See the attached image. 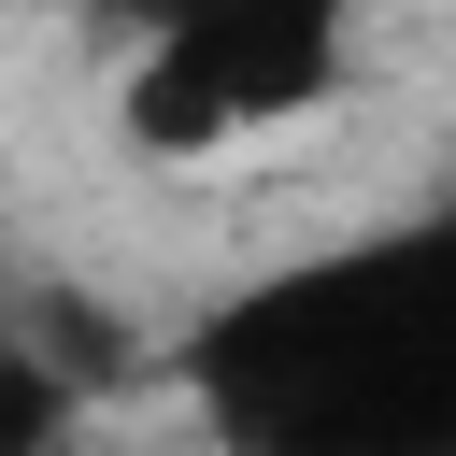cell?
Segmentation results:
<instances>
[{
  "mask_svg": "<svg viewBox=\"0 0 456 456\" xmlns=\"http://www.w3.org/2000/svg\"><path fill=\"white\" fill-rule=\"evenodd\" d=\"M86 14H114V28H128V43H142V28H171V14H185V0H86Z\"/></svg>",
  "mask_w": 456,
  "mask_h": 456,
  "instance_id": "obj_4",
  "label": "cell"
},
{
  "mask_svg": "<svg viewBox=\"0 0 456 456\" xmlns=\"http://www.w3.org/2000/svg\"><path fill=\"white\" fill-rule=\"evenodd\" d=\"M356 71V14L342 0H185L171 28H142L114 57V142L157 171H200L228 142H271L299 114H328Z\"/></svg>",
  "mask_w": 456,
  "mask_h": 456,
  "instance_id": "obj_2",
  "label": "cell"
},
{
  "mask_svg": "<svg viewBox=\"0 0 456 456\" xmlns=\"http://www.w3.org/2000/svg\"><path fill=\"white\" fill-rule=\"evenodd\" d=\"M242 456H456V214L256 285L200 342Z\"/></svg>",
  "mask_w": 456,
  "mask_h": 456,
  "instance_id": "obj_1",
  "label": "cell"
},
{
  "mask_svg": "<svg viewBox=\"0 0 456 456\" xmlns=\"http://www.w3.org/2000/svg\"><path fill=\"white\" fill-rule=\"evenodd\" d=\"M86 399H100V385H86V370H71L57 342H28V328L0 342V456H71Z\"/></svg>",
  "mask_w": 456,
  "mask_h": 456,
  "instance_id": "obj_3",
  "label": "cell"
}]
</instances>
